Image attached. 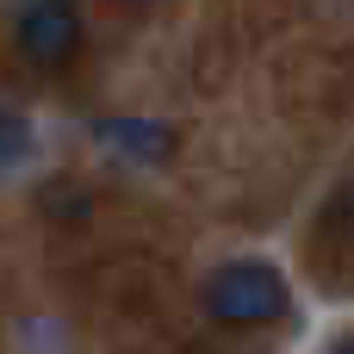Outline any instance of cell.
<instances>
[{"label":"cell","mask_w":354,"mask_h":354,"mask_svg":"<svg viewBox=\"0 0 354 354\" xmlns=\"http://www.w3.org/2000/svg\"><path fill=\"white\" fill-rule=\"evenodd\" d=\"M19 50L37 68H62L81 50V12H75V0H31L19 12Z\"/></svg>","instance_id":"2"},{"label":"cell","mask_w":354,"mask_h":354,"mask_svg":"<svg viewBox=\"0 0 354 354\" xmlns=\"http://www.w3.org/2000/svg\"><path fill=\"white\" fill-rule=\"evenodd\" d=\"M25 149H31V131H25V118H12V112H0V168H12V162H25Z\"/></svg>","instance_id":"4"},{"label":"cell","mask_w":354,"mask_h":354,"mask_svg":"<svg viewBox=\"0 0 354 354\" xmlns=\"http://www.w3.org/2000/svg\"><path fill=\"white\" fill-rule=\"evenodd\" d=\"M336 354H354V336H348V342H342V348H336Z\"/></svg>","instance_id":"6"},{"label":"cell","mask_w":354,"mask_h":354,"mask_svg":"<svg viewBox=\"0 0 354 354\" xmlns=\"http://www.w3.org/2000/svg\"><path fill=\"white\" fill-rule=\"evenodd\" d=\"M205 311L230 330L274 324V317H286V280L268 261H230L205 280Z\"/></svg>","instance_id":"1"},{"label":"cell","mask_w":354,"mask_h":354,"mask_svg":"<svg viewBox=\"0 0 354 354\" xmlns=\"http://www.w3.org/2000/svg\"><path fill=\"white\" fill-rule=\"evenodd\" d=\"M100 137L118 156H137V162H168L174 156V131L168 124H149V118H106Z\"/></svg>","instance_id":"3"},{"label":"cell","mask_w":354,"mask_h":354,"mask_svg":"<svg viewBox=\"0 0 354 354\" xmlns=\"http://www.w3.org/2000/svg\"><path fill=\"white\" fill-rule=\"evenodd\" d=\"M330 230H354V180L330 199Z\"/></svg>","instance_id":"5"}]
</instances>
